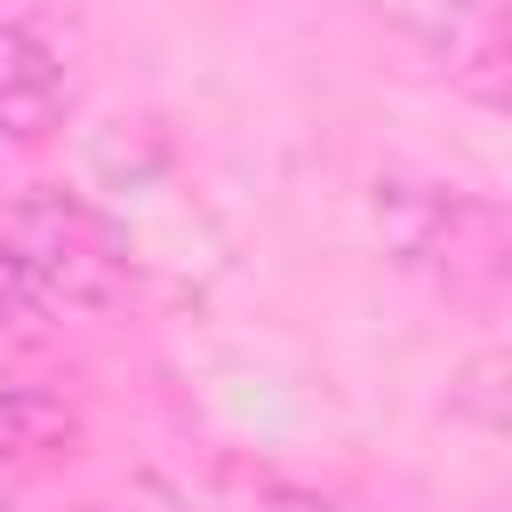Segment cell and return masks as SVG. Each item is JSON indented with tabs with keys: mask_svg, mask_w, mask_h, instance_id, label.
<instances>
[{
	"mask_svg": "<svg viewBox=\"0 0 512 512\" xmlns=\"http://www.w3.org/2000/svg\"><path fill=\"white\" fill-rule=\"evenodd\" d=\"M0 232L16 240V256L32 264L48 312H104L128 296V248L120 232L72 200V192H32L16 208H0Z\"/></svg>",
	"mask_w": 512,
	"mask_h": 512,
	"instance_id": "obj_2",
	"label": "cell"
},
{
	"mask_svg": "<svg viewBox=\"0 0 512 512\" xmlns=\"http://www.w3.org/2000/svg\"><path fill=\"white\" fill-rule=\"evenodd\" d=\"M72 440V408L48 384H8L0 392V488H16L32 464H48Z\"/></svg>",
	"mask_w": 512,
	"mask_h": 512,
	"instance_id": "obj_5",
	"label": "cell"
},
{
	"mask_svg": "<svg viewBox=\"0 0 512 512\" xmlns=\"http://www.w3.org/2000/svg\"><path fill=\"white\" fill-rule=\"evenodd\" d=\"M448 408L480 432H504L512 440V352H472L448 384Z\"/></svg>",
	"mask_w": 512,
	"mask_h": 512,
	"instance_id": "obj_6",
	"label": "cell"
},
{
	"mask_svg": "<svg viewBox=\"0 0 512 512\" xmlns=\"http://www.w3.org/2000/svg\"><path fill=\"white\" fill-rule=\"evenodd\" d=\"M368 224L384 256L432 288H456V296L512 288V208H496L488 192L432 184V176H376Z\"/></svg>",
	"mask_w": 512,
	"mask_h": 512,
	"instance_id": "obj_1",
	"label": "cell"
},
{
	"mask_svg": "<svg viewBox=\"0 0 512 512\" xmlns=\"http://www.w3.org/2000/svg\"><path fill=\"white\" fill-rule=\"evenodd\" d=\"M40 320H48V296H40L32 264L16 256V240L0 232V336H32Z\"/></svg>",
	"mask_w": 512,
	"mask_h": 512,
	"instance_id": "obj_7",
	"label": "cell"
},
{
	"mask_svg": "<svg viewBox=\"0 0 512 512\" xmlns=\"http://www.w3.org/2000/svg\"><path fill=\"white\" fill-rule=\"evenodd\" d=\"M72 112V64L40 24H0V128L40 144Z\"/></svg>",
	"mask_w": 512,
	"mask_h": 512,
	"instance_id": "obj_4",
	"label": "cell"
},
{
	"mask_svg": "<svg viewBox=\"0 0 512 512\" xmlns=\"http://www.w3.org/2000/svg\"><path fill=\"white\" fill-rule=\"evenodd\" d=\"M384 32H400L456 96L512 112V0H368Z\"/></svg>",
	"mask_w": 512,
	"mask_h": 512,
	"instance_id": "obj_3",
	"label": "cell"
}]
</instances>
